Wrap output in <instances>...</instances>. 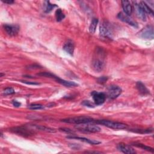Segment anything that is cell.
I'll use <instances>...</instances> for the list:
<instances>
[{
  "label": "cell",
  "mask_w": 154,
  "mask_h": 154,
  "mask_svg": "<svg viewBox=\"0 0 154 154\" xmlns=\"http://www.w3.org/2000/svg\"><path fill=\"white\" fill-rule=\"evenodd\" d=\"M67 138H70V139H76V140H78L82 141H84L85 143H87L88 144H99L100 142L97 141V140H90L87 138H84V137H74V136H72V137H67Z\"/></svg>",
  "instance_id": "2e32d148"
},
{
  "label": "cell",
  "mask_w": 154,
  "mask_h": 154,
  "mask_svg": "<svg viewBox=\"0 0 154 154\" xmlns=\"http://www.w3.org/2000/svg\"><path fill=\"white\" fill-rule=\"evenodd\" d=\"M122 8L123 9L124 13L130 16L132 14L133 11V8L132 5L131 4V2L128 1H122Z\"/></svg>",
  "instance_id": "5bb4252c"
},
{
  "label": "cell",
  "mask_w": 154,
  "mask_h": 154,
  "mask_svg": "<svg viewBox=\"0 0 154 154\" xmlns=\"http://www.w3.org/2000/svg\"><path fill=\"white\" fill-rule=\"evenodd\" d=\"M2 2H4V3H6V4H13L14 2V1H11V0H7V1H3L2 0Z\"/></svg>",
  "instance_id": "1f68e13d"
},
{
  "label": "cell",
  "mask_w": 154,
  "mask_h": 154,
  "mask_svg": "<svg viewBox=\"0 0 154 154\" xmlns=\"http://www.w3.org/2000/svg\"><path fill=\"white\" fill-rule=\"evenodd\" d=\"M55 17H56L57 21H58V22L61 21L65 17V15L64 14V13H63V11L61 9L59 8V9L56 10V11H55Z\"/></svg>",
  "instance_id": "44dd1931"
},
{
  "label": "cell",
  "mask_w": 154,
  "mask_h": 154,
  "mask_svg": "<svg viewBox=\"0 0 154 154\" xmlns=\"http://www.w3.org/2000/svg\"><path fill=\"white\" fill-rule=\"evenodd\" d=\"M14 93V90L11 88V87H8L6 88L4 90V94L5 95H9V94H12Z\"/></svg>",
  "instance_id": "484cf974"
},
{
  "label": "cell",
  "mask_w": 154,
  "mask_h": 154,
  "mask_svg": "<svg viewBox=\"0 0 154 154\" xmlns=\"http://www.w3.org/2000/svg\"><path fill=\"white\" fill-rule=\"evenodd\" d=\"M29 109H43L44 108L43 106L40 105V104H31L29 107H28Z\"/></svg>",
  "instance_id": "d4e9b609"
},
{
  "label": "cell",
  "mask_w": 154,
  "mask_h": 154,
  "mask_svg": "<svg viewBox=\"0 0 154 154\" xmlns=\"http://www.w3.org/2000/svg\"><path fill=\"white\" fill-rule=\"evenodd\" d=\"M12 103H13V106H16V107H19V106H20V105H21V103H20V102H17V101H16V100H13V101L12 102Z\"/></svg>",
  "instance_id": "4dcf8cb0"
},
{
  "label": "cell",
  "mask_w": 154,
  "mask_h": 154,
  "mask_svg": "<svg viewBox=\"0 0 154 154\" xmlns=\"http://www.w3.org/2000/svg\"><path fill=\"white\" fill-rule=\"evenodd\" d=\"M22 82L29 85H38L39 84V83H37L35 82H30V81H22Z\"/></svg>",
  "instance_id": "f1b7e54d"
},
{
  "label": "cell",
  "mask_w": 154,
  "mask_h": 154,
  "mask_svg": "<svg viewBox=\"0 0 154 154\" xmlns=\"http://www.w3.org/2000/svg\"><path fill=\"white\" fill-rule=\"evenodd\" d=\"M117 17L120 20H122L124 22H126L128 24H129L134 27H136V28L138 27L137 23L134 20H133V19L132 18H131L129 17V16L126 14L125 13H122V12L119 13L117 15Z\"/></svg>",
  "instance_id": "9c48e42d"
},
{
  "label": "cell",
  "mask_w": 154,
  "mask_h": 154,
  "mask_svg": "<svg viewBox=\"0 0 154 154\" xmlns=\"http://www.w3.org/2000/svg\"><path fill=\"white\" fill-rule=\"evenodd\" d=\"M63 49L67 54L72 55L74 51V45L73 42L71 41H67V42L64 44L63 46Z\"/></svg>",
  "instance_id": "ac0fdd59"
},
{
  "label": "cell",
  "mask_w": 154,
  "mask_h": 154,
  "mask_svg": "<svg viewBox=\"0 0 154 154\" xmlns=\"http://www.w3.org/2000/svg\"><path fill=\"white\" fill-rule=\"evenodd\" d=\"M134 146L138 147H140L141 149H143V150H147V151H149V152H153V148L152 147H150L149 146H145L144 144H134Z\"/></svg>",
  "instance_id": "cb8c5ba5"
},
{
  "label": "cell",
  "mask_w": 154,
  "mask_h": 154,
  "mask_svg": "<svg viewBox=\"0 0 154 154\" xmlns=\"http://www.w3.org/2000/svg\"><path fill=\"white\" fill-rule=\"evenodd\" d=\"M100 34L101 35L106 37H111L112 29L109 23L107 22H103L100 26Z\"/></svg>",
  "instance_id": "52a82bcc"
},
{
  "label": "cell",
  "mask_w": 154,
  "mask_h": 154,
  "mask_svg": "<svg viewBox=\"0 0 154 154\" xmlns=\"http://www.w3.org/2000/svg\"><path fill=\"white\" fill-rule=\"evenodd\" d=\"M139 4L140 5L141 7L143 10V11L145 12L146 14H150L151 16H153V11L152 9L144 2V1H141Z\"/></svg>",
  "instance_id": "d6986e66"
},
{
  "label": "cell",
  "mask_w": 154,
  "mask_h": 154,
  "mask_svg": "<svg viewBox=\"0 0 154 154\" xmlns=\"http://www.w3.org/2000/svg\"><path fill=\"white\" fill-rule=\"evenodd\" d=\"M136 87H137L138 91H139V93L141 94L146 95L149 93V91L147 90V88L146 87V86L141 81H138L137 82Z\"/></svg>",
  "instance_id": "e0dca14e"
},
{
  "label": "cell",
  "mask_w": 154,
  "mask_h": 154,
  "mask_svg": "<svg viewBox=\"0 0 154 154\" xmlns=\"http://www.w3.org/2000/svg\"><path fill=\"white\" fill-rule=\"evenodd\" d=\"M134 8H135V12H136V14H137V16L140 19H141L142 20L146 21V19H147L146 14L143 11V10L141 7L140 5L139 4V3L135 2V4H134Z\"/></svg>",
  "instance_id": "4fadbf2b"
},
{
  "label": "cell",
  "mask_w": 154,
  "mask_h": 154,
  "mask_svg": "<svg viewBox=\"0 0 154 154\" xmlns=\"http://www.w3.org/2000/svg\"><path fill=\"white\" fill-rule=\"evenodd\" d=\"M95 122L97 124L102 125L114 129H123L126 128V125L120 122H116L108 120H99L96 121Z\"/></svg>",
  "instance_id": "7a4b0ae2"
},
{
  "label": "cell",
  "mask_w": 154,
  "mask_h": 154,
  "mask_svg": "<svg viewBox=\"0 0 154 154\" xmlns=\"http://www.w3.org/2000/svg\"><path fill=\"white\" fill-rule=\"evenodd\" d=\"M106 80H107V78H106V77H105V76H102V77H101V78H99V79H97V81H98L99 83L102 84V83H104Z\"/></svg>",
  "instance_id": "83f0119b"
},
{
  "label": "cell",
  "mask_w": 154,
  "mask_h": 154,
  "mask_svg": "<svg viewBox=\"0 0 154 154\" xmlns=\"http://www.w3.org/2000/svg\"><path fill=\"white\" fill-rule=\"evenodd\" d=\"M35 128L37 130H41L43 131H46V132H54L55 131L52 128L43 126H40V125H34Z\"/></svg>",
  "instance_id": "603a6c76"
},
{
  "label": "cell",
  "mask_w": 154,
  "mask_h": 154,
  "mask_svg": "<svg viewBox=\"0 0 154 154\" xmlns=\"http://www.w3.org/2000/svg\"><path fill=\"white\" fill-rule=\"evenodd\" d=\"M62 122L68 123H73V124H83V123H91L93 122V120L92 118L86 116H78V117H70V118H67L65 119L61 120Z\"/></svg>",
  "instance_id": "3957f363"
},
{
  "label": "cell",
  "mask_w": 154,
  "mask_h": 154,
  "mask_svg": "<svg viewBox=\"0 0 154 154\" xmlns=\"http://www.w3.org/2000/svg\"><path fill=\"white\" fill-rule=\"evenodd\" d=\"M11 131L16 134L23 136H29L34 134L33 129H29L27 126H24L13 128V129H11Z\"/></svg>",
  "instance_id": "5b68a950"
},
{
  "label": "cell",
  "mask_w": 154,
  "mask_h": 154,
  "mask_svg": "<svg viewBox=\"0 0 154 154\" xmlns=\"http://www.w3.org/2000/svg\"><path fill=\"white\" fill-rule=\"evenodd\" d=\"M45 11L46 13L50 12L54 7L57 5L55 4H52L49 1H45Z\"/></svg>",
  "instance_id": "7402d4cb"
},
{
  "label": "cell",
  "mask_w": 154,
  "mask_h": 154,
  "mask_svg": "<svg viewBox=\"0 0 154 154\" xmlns=\"http://www.w3.org/2000/svg\"><path fill=\"white\" fill-rule=\"evenodd\" d=\"M97 23H98V19H96V18L93 19V20L90 25V26H89V31L90 33H91V34L94 33L96 27H97Z\"/></svg>",
  "instance_id": "ffe728a7"
},
{
  "label": "cell",
  "mask_w": 154,
  "mask_h": 154,
  "mask_svg": "<svg viewBox=\"0 0 154 154\" xmlns=\"http://www.w3.org/2000/svg\"><path fill=\"white\" fill-rule=\"evenodd\" d=\"M94 55L95 57L92 62L93 67L96 71L100 72L103 69L105 65V54L102 48H97Z\"/></svg>",
  "instance_id": "6da1fadb"
},
{
  "label": "cell",
  "mask_w": 154,
  "mask_h": 154,
  "mask_svg": "<svg viewBox=\"0 0 154 154\" xmlns=\"http://www.w3.org/2000/svg\"><path fill=\"white\" fill-rule=\"evenodd\" d=\"M122 93V89L117 85H111L108 88L107 96L110 99H115L117 97Z\"/></svg>",
  "instance_id": "8992f818"
},
{
  "label": "cell",
  "mask_w": 154,
  "mask_h": 154,
  "mask_svg": "<svg viewBox=\"0 0 154 154\" xmlns=\"http://www.w3.org/2000/svg\"><path fill=\"white\" fill-rule=\"evenodd\" d=\"M4 28L6 32L11 36L16 35L19 31V26L17 25L5 24L4 25Z\"/></svg>",
  "instance_id": "30bf717a"
},
{
  "label": "cell",
  "mask_w": 154,
  "mask_h": 154,
  "mask_svg": "<svg viewBox=\"0 0 154 154\" xmlns=\"http://www.w3.org/2000/svg\"><path fill=\"white\" fill-rule=\"evenodd\" d=\"M117 149L120 152L128 154H134L135 153V150L130 146L125 144L124 143H120L117 146Z\"/></svg>",
  "instance_id": "7c38bea8"
},
{
  "label": "cell",
  "mask_w": 154,
  "mask_h": 154,
  "mask_svg": "<svg viewBox=\"0 0 154 154\" xmlns=\"http://www.w3.org/2000/svg\"><path fill=\"white\" fill-rule=\"evenodd\" d=\"M82 105H84V106H85L90 107V108H93L94 106V105L92 102L89 101V100H84V101H83L82 102Z\"/></svg>",
  "instance_id": "4316f807"
},
{
  "label": "cell",
  "mask_w": 154,
  "mask_h": 154,
  "mask_svg": "<svg viewBox=\"0 0 154 154\" xmlns=\"http://www.w3.org/2000/svg\"><path fill=\"white\" fill-rule=\"evenodd\" d=\"M53 79H54L57 82L66 86V87H75V86H76L78 85L77 84H76L75 82H72V81H66V80H64V79H62L61 78H60L58 76H55V75H53L52 78Z\"/></svg>",
  "instance_id": "9a60e30c"
},
{
  "label": "cell",
  "mask_w": 154,
  "mask_h": 154,
  "mask_svg": "<svg viewBox=\"0 0 154 154\" xmlns=\"http://www.w3.org/2000/svg\"><path fill=\"white\" fill-rule=\"evenodd\" d=\"M88 123H89L79 124L78 125L76 126L75 128L79 131H82L88 132L95 133L100 131V128L99 126L94 125H89Z\"/></svg>",
  "instance_id": "277c9868"
},
{
  "label": "cell",
  "mask_w": 154,
  "mask_h": 154,
  "mask_svg": "<svg viewBox=\"0 0 154 154\" xmlns=\"http://www.w3.org/2000/svg\"><path fill=\"white\" fill-rule=\"evenodd\" d=\"M60 129L61 131H63V132H66V133H68V134H70V133L72 134V133H73V132L72 131H71L70 129H67V128H60Z\"/></svg>",
  "instance_id": "f546056e"
},
{
  "label": "cell",
  "mask_w": 154,
  "mask_h": 154,
  "mask_svg": "<svg viewBox=\"0 0 154 154\" xmlns=\"http://www.w3.org/2000/svg\"><path fill=\"white\" fill-rule=\"evenodd\" d=\"M140 35L142 38L146 39L153 38V28L151 25H149L144 28L140 32Z\"/></svg>",
  "instance_id": "ba28073f"
},
{
  "label": "cell",
  "mask_w": 154,
  "mask_h": 154,
  "mask_svg": "<svg viewBox=\"0 0 154 154\" xmlns=\"http://www.w3.org/2000/svg\"><path fill=\"white\" fill-rule=\"evenodd\" d=\"M94 102L96 105H99L102 104L105 100V95L103 93H99L96 91H93L91 93Z\"/></svg>",
  "instance_id": "8fae6325"
}]
</instances>
